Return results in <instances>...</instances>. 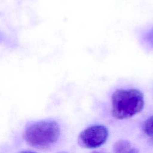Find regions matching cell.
Returning a JSON list of instances; mask_svg holds the SVG:
<instances>
[{
  "label": "cell",
  "mask_w": 153,
  "mask_h": 153,
  "mask_svg": "<svg viewBox=\"0 0 153 153\" xmlns=\"http://www.w3.org/2000/svg\"><path fill=\"white\" fill-rule=\"evenodd\" d=\"M20 153H36V152H32V151H22Z\"/></svg>",
  "instance_id": "ba28073f"
},
{
  "label": "cell",
  "mask_w": 153,
  "mask_h": 153,
  "mask_svg": "<svg viewBox=\"0 0 153 153\" xmlns=\"http://www.w3.org/2000/svg\"><path fill=\"white\" fill-rule=\"evenodd\" d=\"M108 134V130L105 126L93 125L80 133L78 137L79 143L86 148H96L106 141Z\"/></svg>",
  "instance_id": "3957f363"
},
{
  "label": "cell",
  "mask_w": 153,
  "mask_h": 153,
  "mask_svg": "<svg viewBox=\"0 0 153 153\" xmlns=\"http://www.w3.org/2000/svg\"><path fill=\"white\" fill-rule=\"evenodd\" d=\"M112 114L119 120L131 118L139 113L144 106L143 93L136 88L117 89L111 97Z\"/></svg>",
  "instance_id": "6da1fadb"
},
{
  "label": "cell",
  "mask_w": 153,
  "mask_h": 153,
  "mask_svg": "<svg viewBox=\"0 0 153 153\" xmlns=\"http://www.w3.org/2000/svg\"><path fill=\"white\" fill-rule=\"evenodd\" d=\"M5 41V36L3 32L0 30V43L4 42Z\"/></svg>",
  "instance_id": "52a82bcc"
},
{
  "label": "cell",
  "mask_w": 153,
  "mask_h": 153,
  "mask_svg": "<svg viewBox=\"0 0 153 153\" xmlns=\"http://www.w3.org/2000/svg\"><path fill=\"white\" fill-rule=\"evenodd\" d=\"M114 153H139L138 150L132 146V145L127 140H121L116 142L114 146ZM92 153H103L94 151Z\"/></svg>",
  "instance_id": "277c9868"
},
{
  "label": "cell",
  "mask_w": 153,
  "mask_h": 153,
  "mask_svg": "<svg viewBox=\"0 0 153 153\" xmlns=\"http://www.w3.org/2000/svg\"><path fill=\"white\" fill-rule=\"evenodd\" d=\"M142 39L145 46L153 48V26L144 33Z\"/></svg>",
  "instance_id": "8992f818"
},
{
  "label": "cell",
  "mask_w": 153,
  "mask_h": 153,
  "mask_svg": "<svg viewBox=\"0 0 153 153\" xmlns=\"http://www.w3.org/2000/svg\"><path fill=\"white\" fill-rule=\"evenodd\" d=\"M60 136V127L54 121L44 120L36 122L26 129L24 137L34 146L44 147L57 142Z\"/></svg>",
  "instance_id": "7a4b0ae2"
},
{
  "label": "cell",
  "mask_w": 153,
  "mask_h": 153,
  "mask_svg": "<svg viewBox=\"0 0 153 153\" xmlns=\"http://www.w3.org/2000/svg\"><path fill=\"white\" fill-rule=\"evenodd\" d=\"M143 131L147 137L153 140V115L150 116L144 122Z\"/></svg>",
  "instance_id": "5b68a950"
}]
</instances>
